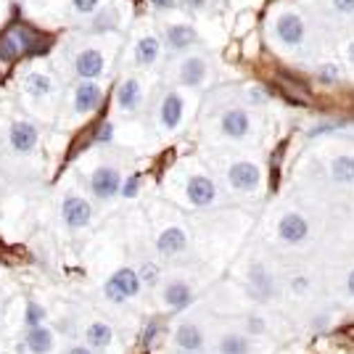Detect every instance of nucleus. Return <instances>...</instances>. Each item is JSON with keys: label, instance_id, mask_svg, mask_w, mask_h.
<instances>
[{"label": "nucleus", "instance_id": "obj_1", "mask_svg": "<svg viewBox=\"0 0 354 354\" xmlns=\"http://www.w3.org/2000/svg\"><path fill=\"white\" fill-rule=\"evenodd\" d=\"M24 98L35 111H50V106L56 104L59 98V85H56V77L48 72V69H30L24 82Z\"/></svg>", "mask_w": 354, "mask_h": 354}, {"label": "nucleus", "instance_id": "obj_2", "mask_svg": "<svg viewBox=\"0 0 354 354\" xmlns=\"http://www.w3.org/2000/svg\"><path fill=\"white\" fill-rule=\"evenodd\" d=\"M140 288H143V283L138 278V270H133V267H119L117 272L104 283V294L111 304L130 301L140 294Z\"/></svg>", "mask_w": 354, "mask_h": 354}, {"label": "nucleus", "instance_id": "obj_3", "mask_svg": "<svg viewBox=\"0 0 354 354\" xmlns=\"http://www.w3.org/2000/svg\"><path fill=\"white\" fill-rule=\"evenodd\" d=\"M72 72L80 82H95L106 72V53L101 45H82L72 59Z\"/></svg>", "mask_w": 354, "mask_h": 354}, {"label": "nucleus", "instance_id": "obj_4", "mask_svg": "<svg viewBox=\"0 0 354 354\" xmlns=\"http://www.w3.org/2000/svg\"><path fill=\"white\" fill-rule=\"evenodd\" d=\"M37 43V35L24 27V24H14L8 30L0 35V59L6 61H14L24 53H30L32 48Z\"/></svg>", "mask_w": 354, "mask_h": 354}, {"label": "nucleus", "instance_id": "obj_5", "mask_svg": "<svg viewBox=\"0 0 354 354\" xmlns=\"http://www.w3.org/2000/svg\"><path fill=\"white\" fill-rule=\"evenodd\" d=\"M61 220L69 230H82L88 227L93 220V207H90L88 198L77 196V193H66L64 201H61Z\"/></svg>", "mask_w": 354, "mask_h": 354}, {"label": "nucleus", "instance_id": "obj_6", "mask_svg": "<svg viewBox=\"0 0 354 354\" xmlns=\"http://www.w3.org/2000/svg\"><path fill=\"white\" fill-rule=\"evenodd\" d=\"M156 119H159V127L164 133H175L177 127L183 124V119H185V98L177 90H167L162 95V101H159Z\"/></svg>", "mask_w": 354, "mask_h": 354}, {"label": "nucleus", "instance_id": "obj_7", "mask_svg": "<svg viewBox=\"0 0 354 354\" xmlns=\"http://www.w3.org/2000/svg\"><path fill=\"white\" fill-rule=\"evenodd\" d=\"M119 191H122V175H119L117 167L104 164V167H98V169L90 175V193H93L98 201H111Z\"/></svg>", "mask_w": 354, "mask_h": 354}, {"label": "nucleus", "instance_id": "obj_8", "mask_svg": "<svg viewBox=\"0 0 354 354\" xmlns=\"http://www.w3.org/2000/svg\"><path fill=\"white\" fill-rule=\"evenodd\" d=\"M304 35H307L304 19L296 14V11H283L275 19V37L286 48H299V45L304 43Z\"/></svg>", "mask_w": 354, "mask_h": 354}, {"label": "nucleus", "instance_id": "obj_9", "mask_svg": "<svg viewBox=\"0 0 354 354\" xmlns=\"http://www.w3.org/2000/svg\"><path fill=\"white\" fill-rule=\"evenodd\" d=\"M104 104V88L98 82H77L72 90V109L77 117H90Z\"/></svg>", "mask_w": 354, "mask_h": 354}, {"label": "nucleus", "instance_id": "obj_10", "mask_svg": "<svg viewBox=\"0 0 354 354\" xmlns=\"http://www.w3.org/2000/svg\"><path fill=\"white\" fill-rule=\"evenodd\" d=\"M40 143V130L37 124L30 119H16L8 127V146L14 148L16 153H32Z\"/></svg>", "mask_w": 354, "mask_h": 354}, {"label": "nucleus", "instance_id": "obj_11", "mask_svg": "<svg viewBox=\"0 0 354 354\" xmlns=\"http://www.w3.org/2000/svg\"><path fill=\"white\" fill-rule=\"evenodd\" d=\"M209 77V66L207 59L193 53V56H185V59L177 64V82L185 85V88H201Z\"/></svg>", "mask_w": 354, "mask_h": 354}, {"label": "nucleus", "instance_id": "obj_12", "mask_svg": "<svg viewBox=\"0 0 354 354\" xmlns=\"http://www.w3.org/2000/svg\"><path fill=\"white\" fill-rule=\"evenodd\" d=\"M143 98H146V93H143V82L138 77H127V80L119 82L117 109L122 114H138L140 106H143Z\"/></svg>", "mask_w": 354, "mask_h": 354}, {"label": "nucleus", "instance_id": "obj_13", "mask_svg": "<svg viewBox=\"0 0 354 354\" xmlns=\"http://www.w3.org/2000/svg\"><path fill=\"white\" fill-rule=\"evenodd\" d=\"M185 196H188V201L193 207H212L217 201V185L207 175H191L188 183H185Z\"/></svg>", "mask_w": 354, "mask_h": 354}, {"label": "nucleus", "instance_id": "obj_14", "mask_svg": "<svg viewBox=\"0 0 354 354\" xmlns=\"http://www.w3.org/2000/svg\"><path fill=\"white\" fill-rule=\"evenodd\" d=\"M227 180H230V185H233L236 191L251 193L259 188L262 172H259V167L254 162H233L230 169H227Z\"/></svg>", "mask_w": 354, "mask_h": 354}, {"label": "nucleus", "instance_id": "obj_15", "mask_svg": "<svg viewBox=\"0 0 354 354\" xmlns=\"http://www.w3.org/2000/svg\"><path fill=\"white\" fill-rule=\"evenodd\" d=\"M220 130L227 140H246L251 135V117L246 109H227L220 119Z\"/></svg>", "mask_w": 354, "mask_h": 354}, {"label": "nucleus", "instance_id": "obj_16", "mask_svg": "<svg viewBox=\"0 0 354 354\" xmlns=\"http://www.w3.org/2000/svg\"><path fill=\"white\" fill-rule=\"evenodd\" d=\"M185 249H188V236L177 225L164 227L162 233H159V238H156V251L162 257H177V254H183Z\"/></svg>", "mask_w": 354, "mask_h": 354}, {"label": "nucleus", "instance_id": "obj_17", "mask_svg": "<svg viewBox=\"0 0 354 354\" xmlns=\"http://www.w3.org/2000/svg\"><path fill=\"white\" fill-rule=\"evenodd\" d=\"M278 236H281V241L296 246V243H301L304 238L310 236V222L304 220L301 214L291 212V214H286V217L278 222Z\"/></svg>", "mask_w": 354, "mask_h": 354}, {"label": "nucleus", "instance_id": "obj_18", "mask_svg": "<svg viewBox=\"0 0 354 354\" xmlns=\"http://www.w3.org/2000/svg\"><path fill=\"white\" fill-rule=\"evenodd\" d=\"M164 43H167L169 50L180 53V50H188V48L198 43V35H196L191 24H169L164 30Z\"/></svg>", "mask_w": 354, "mask_h": 354}, {"label": "nucleus", "instance_id": "obj_19", "mask_svg": "<svg viewBox=\"0 0 354 354\" xmlns=\"http://www.w3.org/2000/svg\"><path fill=\"white\" fill-rule=\"evenodd\" d=\"M24 346L32 354H50L53 346H56V336H53V330L48 325H35V328H27Z\"/></svg>", "mask_w": 354, "mask_h": 354}, {"label": "nucleus", "instance_id": "obj_20", "mask_svg": "<svg viewBox=\"0 0 354 354\" xmlns=\"http://www.w3.org/2000/svg\"><path fill=\"white\" fill-rule=\"evenodd\" d=\"M135 64L138 66H153L159 56H162V40L156 35H143L138 43H135Z\"/></svg>", "mask_w": 354, "mask_h": 354}, {"label": "nucleus", "instance_id": "obj_21", "mask_svg": "<svg viewBox=\"0 0 354 354\" xmlns=\"http://www.w3.org/2000/svg\"><path fill=\"white\" fill-rule=\"evenodd\" d=\"M164 304L169 310H185L193 301V288L185 281H169L164 286Z\"/></svg>", "mask_w": 354, "mask_h": 354}, {"label": "nucleus", "instance_id": "obj_22", "mask_svg": "<svg viewBox=\"0 0 354 354\" xmlns=\"http://www.w3.org/2000/svg\"><path fill=\"white\" fill-rule=\"evenodd\" d=\"M175 344L183 352H201L204 346V330L196 323H183L175 330Z\"/></svg>", "mask_w": 354, "mask_h": 354}, {"label": "nucleus", "instance_id": "obj_23", "mask_svg": "<svg viewBox=\"0 0 354 354\" xmlns=\"http://www.w3.org/2000/svg\"><path fill=\"white\" fill-rule=\"evenodd\" d=\"M111 341H114V328L109 323H90L85 328V346H90L93 352L95 349H106V346H111Z\"/></svg>", "mask_w": 354, "mask_h": 354}, {"label": "nucleus", "instance_id": "obj_24", "mask_svg": "<svg viewBox=\"0 0 354 354\" xmlns=\"http://www.w3.org/2000/svg\"><path fill=\"white\" fill-rule=\"evenodd\" d=\"M249 278H251V288H254V294L259 296V299H270V296H272L275 283H272V275H270V270H267L265 265L251 267Z\"/></svg>", "mask_w": 354, "mask_h": 354}, {"label": "nucleus", "instance_id": "obj_25", "mask_svg": "<svg viewBox=\"0 0 354 354\" xmlns=\"http://www.w3.org/2000/svg\"><path fill=\"white\" fill-rule=\"evenodd\" d=\"M330 175H333V180L341 183V185L354 183V156H349V153L336 156L333 164H330Z\"/></svg>", "mask_w": 354, "mask_h": 354}, {"label": "nucleus", "instance_id": "obj_26", "mask_svg": "<svg viewBox=\"0 0 354 354\" xmlns=\"http://www.w3.org/2000/svg\"><path fill=\"white\" fill-rule=\"evenodd\" d=\"M251 346L249 341L243 339L241 333H230L217 344V354H249Z\"/></svg>", "mask_w": 354, "mask_h": 354}, {"label": "nucleus", "instance_id": "obj_27", "mask_svg": "<svg viewBox=\"0 0 354 354\" xmlns=\"http://www.w3.org/2000/svg\"><path fill=\"white\" fill-rule=\"evenodd\" d=\"M48 320V310L37 301H27V310H24V325L35 328V325H45Z\"/></svg>", "mask_w": 354, "mask_h": 354}, {"label": "nucleus", "instance_id": "obj_28", "mask_svg": "<svg viewBox=\"0 0 354 354\" xmlns=\"http://www.w3.org/2000/svg\"><path fill=\"white\" fill-rule=\"evenodd\" d=\"M72 8L77 16H95L101 11V0H72Z\"/></svg>", "mask_w": 354, "mask_h": 354}, {"label": "nucleus", "instance_id": "obj_29", "mask_svg": "<svg viewBox=\"0 0 354 354\" xmlns=\"http://www.w3.org/2000/svg\"><path fill=\"white\" fill-rule=\"evenodd\" d=\"M317 77H320V82H325V85H336L341 80V72L336 64H325V66L317 69Z\"/></svg>", "mask_w": 354, "mask_h": 354}, {"label": "nucleus", "instance_id": "obj_30", "mask_svg": "<svg viewBox=\"0 0 354 354\" xmlns=\"http://www.w3.org/2000/svg\"><path fill=\"white\" fill-rule=\"evenodd\" d=\"M138 278H140L143 286H153V283L159 281V270H156V265H151V262H143L140 270H138Z\"/></svg>", "mask_w": 354, "mask_h": 354}, {"label": "nucleus", "instance_id": "obj_31", "mask_svg": "<svg viewBox=\"0 0 354 354\" xmlns=\"http://www.w3.org/2000/svg\"><path fill=\"white\" fill-rule=\"evenodd\" d=\"M111 135H114V124H111V122H104V124L95 130L93 140H95V143H109V140H111Z\"/></svg>", "mask_w": 354, "mask_h": 354}, {"label": "nucleus", "instance_id": "obj_32", "mask_svg": "<svg viewBox=\"0 0 354 354\" xmlns=\"http://www.w3.org/2000/svg\"><path fill=\"white\" fill-rule=\"evenodd\" d=\"M333 3V11L341 16H352L354 14V0H330Z\"/></svg>", "mask_w": 354, "mask_h": 354}, {"label": "nucleus", "instance_id": "obj_33", "mask_svg": "<svg viewBox=\"0 0 354 354\" xmlns=\"http://www.w3.org/2000/svg\"><path fill=\"white\" fill-rule=\"evenodd\" d=\"M281 82H283V88L288 90L291 95H296L299 101H307V88H299V85H294L291 80H281Z\"/></svg>", "mask_w": 354, "mask_h": 354}, {"label": "nucleus", "instance_id": "obj_34", "mask_svg": "<svg viewBox=\"0 0 354 354\" xmlns=\"http://www.w3.org/2000/svg\"><path fill=\"white\" fill-rule=\"evenodd\" d=\"M183 6L193 11V14H201V11H207L209 8V0H183Z\"/></svg>", "mask_w": 354, "mask_h": 354}, {"label": "nucleus", "instance_id": "obj_35", "mask_svg": "<svg viewBox=\"0 0 354 354\" xmlns=\"http://www.w3.org/2000/svg\"><path fill=\"white\" fill-rule=\"evenodd\" d=\"M122 196H124V198H133L135 193H138V177H130V180H127V183H122Z\"/></svg>", "mask_w": 354, "mask_h": 354}, {"label": "nucleus", "instance_id": "obj_36", "mask_svg": "<svg viewBox=\"0 0 354 354\" xmlns=\"http://www.w3.org/2000/svg\"><path fill=\"white\" fill-rule=\"evenodd\" d=\"M156 336H159V323L153 320V323H148V325H146V333H143V341H146V344H151V341L156 339Z\"/></svg>", "mask_w": 354, "mask_h": 354}, {"label": "nucleus", "instance_id": "obj_37", "mask_svg": "<svg viewBox=\"0 0 354 354\" xmlns=\"http://www.w3.org/2000/svg\"><path fill=\"white\" fill-rule=\"evenodd\" d=\"M151 6L159 8V11H169V8H175L177 6V0H151Z\"/></svg>", "mask_w": 354, "mask_h": 354}, {"label": "nucleus", "instance_id": "obj_38", "mask_svg": "<svg viewBox=\"0 0 354 354\" xmlns=\"http://www.w3.org/2000/svg\"><path fill=\"white\" fill-rule=\"evenodd\" d=\"M307 288H310V281H307V278H296V281H294V291H296V294H304Z\"/></svg>", "mask_w": 354, "mask_h": 354}, {"label": "nucleus", "instance_id": "obj_39", "mask_svg": "<svg viewBox=\"0 0 354 354\" xmlns=\"http://www.w3.org/2000/svg\"><path fill=\"white\" fill-rule=\"evenodd\" d=\"M66 354H95V352H93L90 346H85V344H80V346H72Z\"/></svg>", "mask_w": 354, "mask_h": 354}, {"label": "nucleus", "instance_id": "obj_40", "mask_svg": "<svg viewBox=\"0 0 354 354\" xmlns=\"http://www.w3.org/2000/svg\"><path fill=\"white\" fill-rule=\"evenodd\" d=\"M346 59H349L354 64V40L349 45H346Z\"/></svg>", "mask_w": 354, "mask_h": 354}, {"label": "nucleus", "instance_id": "obj_41", "mask_svg": "<svg viewBox=\"0 0 354 354\" xmlns=\"http://www.w3.org/2000/svg\"><path fill=\"white\" fill-rule=\"evenodd\" d=\"M346 286H349V294L354 296V270L349 272V281H346Z\"/></svg>", "mask_w": 354, "mask_h": 354}]
</instances>
